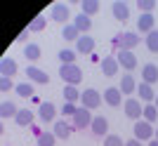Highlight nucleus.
<instances>
[{"mask_svg":"<svg viewBox=\"0 0 158 146\" xmlns=\"http://www.w3.org/2000/svg\"><path fill=\"white\" fill-rule=\"evenodd\" d=\"M59 78L64 80L66 85L78 87L80 83H83V71H80L76 64H61V68H59Z\"/></svg>","mask_w":158,"mask_h":146,"instance_id":"1","label":"nucleus"},{"mask_svg":"<svg viewBox=\"0 0 158 146\" xmlns=\"http://www.w3.org/2000/svg\"><path fill=\"white\" fill-rule=\"evenodd\" d=\"M139 43H142V38H139L137 33H120V35H116V38H113V50H116V52H120V50L132 52Z\"/></svg>","mask_w":158,"mask_h":146,"instance_id":"2","label":"nucleus"},{"mask_svg":"<svg viewBox=\"0 0 158 146\" xmlns=\"http://www.w3.org/2000/svg\"><path fill=\"white\" fill-rule=\"evenodd\" d=\"M132 130H135V139H139V141H151L153 134H156V127H153L151 123H146L144 118L137 120V123L132 125Z\"/></svg>","mask_w":158,"mask_h":146,"instance_id":"3","label":"nucleus"},{"mask_svg":"<svg viewBox=\"0 0 158 146\" xmlns=\"http://www.w3.org/2000/svg\"><path fill=\"white\" fill-rule=\"evenodd\" d=\"M92 111L90 108H85V106H78V113L71 118V125H73V130H85V127H90L92 125Z\"/></svg>","mask_w":158,"mask_h":146,"instance_id":"4","label":"nucleus"},{"mask_svg":"<svg viewBox=\"0 0 158 146\" xmlns=\"http://www.w3.org/2000/svg\"><path fill=\"white\" fill-rule=\"evenodd\" d=\"M123 108H125V116L130 120H142V116H144V106H142V101L135 99V97H130V99H125V104H123Z\"/></svg>","mask_w":158,"mask_h":146,"instance_id":"5","label":"nucleus"},{"mask_svg":"<svg viewBox=\"0 0 158 146\" xmlns=\"http://www.w3.org/2000/svg\"><path fill=\"white\" fill-rule=\"evenodd\" d=\"M80 101H83V106L85 108H99L102 106V101H104V97L97 92V90H83V97H80Z\"/></svg>","mask_w":158,"mask_h":146,"instance_id":"6","label":"nucleus"},{"mask_svg":"<svg viewBox=\"0 0 158 146\" xmlns=\"http://www.w3.org/2000/svg\"><path fill=\"white\" fill-rule=\"evenodd\" d=\"M116 59H118V66H123L125 71H135L137 68V57H135V52H125V50H120V52H116Z\"/></svg>","mask_w":158,"mask_h":146,"instance_id":"7","label":"nucleus"},{"mask_svg":"<svg viewBox=\"0 0 158 146\" xmlns=\"http://www.w3.org/2000/svg\"><path fill=\"white\" fill-rule=\"evenodd\" d=\"M52 19L54 21H59V24H66L69 21V17H71V10H69V5L66 2H54L52 5Z\"/></svg>","mask_w":158,"mask_h":146,"instance_id":"8","label":"nucleus"},{"mask_svg":"<svg viewBox=\"0 0 158 146\" xmlns=\"http://www.w3.org/2000/svg\"><path fill=\"white\" fill-rule=\"evenodd\" d=\"M104 101L109 106L118 108L120 104H123V92H120V87H106L104 90Z\"/></svg>","mask_w":158,"mask_h":146,"instance_id":"9","label":"nucleus"},{"mask_svg":"<svg viewBox=\"0 0 158 146\" xmlns=\"http://www.w3.org/2000/svg\"><path fill=\"white\" fill-rule=\"evenodd\" d=\"M38 118L43 120V123H52L54 118H57V106H54L52 101H43L38 108Z\"/></svg>","mask_w":158,"mask_h":146,"instance_id":"10","label":"nucleus"},{"mask_svg":"<svg viewBox=\"0 0 158 146\" xmlns=\"http://www.w3.org/2000/svg\"><path fill=\"white\" fill-rule=\"evenodd\" d=\"M26 75H28V83H35V85H47L50 83V75L45 71H40L38 66H28Z\"/></svg>","mask_w":158,"mask_h":146,"instance_id":"11","label":"nucleus"},{"mask_svg":"<svg viewBox=\"0 0 158 146\" xmlns=\"http://www.w3.org/2000/svg\"><path fill=\"white\" fill-rule=\"evenodd\" d=\"M17 71H19V66H17V61L12 57H2L0 59V75L2 78H12Z\"/></svg>","mask_w":158,"mask_h":146,"instance_id":"12","label":"nucleus"},{"mask_svg":"<svg viewBox=\"0 0 158 146\" xmlns=\"http://www.w3.org/2000/svg\"><path fill=\"white\" fill-rule=\"evenodd\" d=\"M142 83H146L151 87L158 83V66L156 64H144V68H142Z\"/></svg>","mask_w":158,"mask_h":146,"instance_id":"13","label":"nucleus"},{"mask_svg":"<svg viewBox=\"0 0 158 146\" xmlns=\"http://www.w3.org/2000/svg\"><path fill=\"white\" fill-rule=\"evenodd\" d=\"M54 137H57V139H69V137H71L73 134V125L71 123H66V120H57V123H54Z\"/></svg>","mask_w":158,"mask_h":146,"instance_id":"14","label":"nucleus"},{"mask_svg":"<svg viewBox=\"0 0 158 146\" xmlns=\"http://www.w3.org/2000/svg\"><path fill=\"white\" fill-rule=\"evenodd\" d=\"M137 94H139V101H144V104H153L156 97H158V94L153 92V87L146 85V83H139L137 85Z\"/></svg>","mask_w":158,"mask_h":146,"instance_id":"15","label":"nucleus"},{"mask_svg":"<svg viewBox=\"0 0 158 146\" xmlns=\"http://www.w3.org/2000/svg\"><path fill=\"white\" fill-rule=\"evenodd\" d=\"M94 38H90V35H80V40L76 43V52L78 54H92L94 52Z\"/></svg>","mask_w":158,"mask_h":146,"instance_id":"16","label":"nucleus"},{"mask_svg":"<svg viewBox=\"0 0 158 146\" xmlns=\"http://www.w3.org/2000/svg\"><path fill=\"white\" fill-rule=\"evenodd\" d=\"M90 130H92V134H97V137H104V134L109 132V120H106L104 116H94Z\"/></svg>","mask_w":158,"mask_h":146,"instance_id":"17","label":"nucleus"},{"mask_svg":"<svg viewBox=\"0 0 158 146\" xmlns=\"http://www.w3.org/2000/svg\"><path fill=\"white\" fill-rule=\"evenodd\" d=\"M137 28L142 31V33H151L153 28H156V17H153V14H139Z\"/></svg>","mask_w":158,"mask_h":146,"instance_id":"18","label":"nucleus"},{"mask_svg":"<svg viewBox=\"0 0 158 146\" xmlns=\"http://www.w3.org/2000/svg\"><path fill=\"white\" fill-rule=\"evenodd\" d=\"M116 71H118V59H116V54L104 57V59H102V73L111 78V75H116Z\"/></svg>","mask_w":158,"mask_h":146,"instance_id":"19","label":"nucleus"},{"mask_svg":"<svg viewBox=\"0 0 158 146\" xmlns=\"http://www.w3.org/2000/svg\"><path fill=\"white\" fill-rule=\"evenodd\" d=\"M111 14H113V17H116L118 21H127V19H130V7H127L125 2L116 0V2L111 5Z\"/></svg>","mask_w":158,"mask_h":146,"instance_id":"20","label":"nucleus"},{"mask_svg":"<svg viewBox=\"0 0 158 146\" xmlns=\"http://www.w3.org/2000/svg\"><path fill=\"white\" fill-rule=\"evenodd\" d=\"M14 123H17L19 127H31L33 125V111H31V108H19Z\"/></svg>","mask_w":158,"mask_h":146,"instance_id":"21","label":"nucleus"},{"mask_svg":"<svg viewBox=\"0 0 158 146\" xmlns=\"http://www.w3.org/2000/svg\"><path fill=\"white\" fill-rule=\"evenodd\" d=\"M73 26L78 28L80 33H87V31L92 28V17H87V14H76V19H73Z\"/></svg>","mask_w":158,"mask_h":146,"instance_id":"22","label":"nucleus"},{"mask_svg":"<svg viewBox=\"0 0 158 146\" xmlns=\"http://www.w3.org/2000/svg\"><path fill=\"white\" fill-rule=\"evenodd\" d=\"M17 113H19V108L14 106L12 101H2V104H0V118L2 120H7V118H17Z\"/></svg>","mask_w":158,"mask_h":146,"instance_id":"23","label":"nucleus"},{"mask_svg":"<svg viewBox=\"0 0 158 146\" xmlns=\"http://www.w3.org/2000/svg\"><path fill=\"white\" fill-rule=\"evenodd\" d=\"M120 92H123V94L137 92V80L132 78L130 73H127V75H123V80H120Z\"/></svg>","mask_w":158,"mask_h":146,"instance_id":"24","label":"nucleus"},{"mask_svg":"<svg viewBox=\"0 0 158 146\" xmlns=\"http://www.w3.org/2000/svg\"><path fill=\"white\" fill-rule=\"evenodd\" d=\"M26 28L31 31V33H40V31H45V28H47V19L43 17V14H38L35 19L28 21V26H26Z\"/></svg>","mask_w":158,"mask_h":146,"instance_id":"25","label":"nucleus"},{"mask_svg":"<svg viewBox=\"0 0 158 146\" xmlns=\"http://www.w3.org/2000/svg\"><path fill=\"white\" fill-rule=\"evenodd\" d=\"M61 35H64L66 43H78V40H80V31L73 26V24H66L64 31H61Z\"/></svg>","mask_w":158,"mask_h":146,"instance_id":"26","label":"nucleus"},{"mask_svg":"<svg viewBox=\"0 0 158 146\" xmlns=\"http://www.w3.org/2000/svg\"><path fill=\"white\" fill-rule=\"evenodd\" d=\"M80 97H83V92H80L78 87H73V85H66V87H64V101H69V104H76Z\"/></svg>","mask_w":158,"mask_h":146,"instance_id":"27","label":"nucleus"},{"mask_svg":"<svg viewBox=\"0 0 158 146\" xmlns=\"http://www.w3.org/2000/svg\"><path fill=\"white\" fill-rule=\"evenodd\" d=\"M24 57H26L28 61H38V59H40V45L28 43V45L24 47Z\"/></svg>","mask_w":158,"mask_h":146,"instance_id":"28","label":"nucleus"},{"mask_svg":"<svg viewBox=\"0 0 158 146\" xmlns=\"http://www.w3.org/2000/svg\"><path fill=\"white\" fill-rule=\"evenodd\" d=\"M80 7H83V14H87V17H92V14H97L99 12V2L97 0H83V2H80Z\"/></svg>","mask_w":158,"mask_h":146,"instance_id":"29","label":"nucleus"},{"mask_svg":"<svg viewBox=\"0 0 158 146\" xmlns=\"http://www.w3.org/2000/svg\"><path fill=\"white\" fill-rule=\"evenodd\" d=\"M146 47H149V52H153V54H158V31L153 28L151 33H146Z\"/></svg>","mask_w":158,"mask_h":146,"instance_id":"30","label":"nucleus"},{"mask_svg":"<svg viewBox=\"0 0 158 146\" xmlns=\"http://www.w3.org/2000/svg\"><path fill=\"white\" fill-rule=\"evenodd\" d=\"M142 118H144L146 123H151V125H153V123L158 120V108L153 106V104H144V116H142Z\"/></svg>","mask_w":158,"mask_h":146,"instance_id":"31","label":"nucleus"},{"mask_svg":"<svg viewBox=\"0 0 158 146\" xmlns=\"http://www.w3.org/2000/svg\"><path fill=\"white\" fill-rule=\"evenodd\" d=\"M35 141H38V146H54L57 137H54V132H43L40 137H35Z\"/></svg>","mask_w":158,"mask_h":146,"instance_id":"32","label":"nucleus"},{"mask_svg":"<svg viewBox=\"0 0 158 146\" xmlns=\"http://www.w3.org/2000/svg\"><path fill=\"white\" fill-rule=\"evenodd\" d=\"M156 5H158L156 0H139V2H137V7H139V12H142V14H151L153 10H156Z\"/></svg>","mask_w":158,"mask_h":146,"instance_id":"33","label":"nucleus"},{"mask_svg":"<svg viewBox=\"0 0 158 146\" xmlns=\"http://www.w3.org/2000/svg\"><path fill=\"white\" fill-rule=\"evenodd\" d=\"M14 92L19 94V97H33V85H31V83H19Z\"/></svg>","mask_w":158,"mask_h":146,"instance_id":"34","label":"nucleus"},{"mask_svg":"<svg viewBox=\"0 0 158 146\" xmlns=\"http://www.w3.org/2000/svg\"><path fill=\"white\" fill-rule=\"evenodd\" d=\"M76 54H78V52H73V50H61V52H59L61 64H76Z\"/></svg>","mask_w":158,"mask_h":146,"instance_id":"35","label":"nucleus"},{"mask_svg":"<svg viewBox=\"0 0 158 146\" xmlns=\"http://www.w3.org/2000/svg\"><path fill=\"white\" fill-rule=\"evenodd\" d=\"M104 146H125V141L120 139L118 134H106L104 137Z\"/></svg>","mask_w":158,"mask_h":146,"instance_id":"36","label":"nucleus"},{"mask_svg":"<svg viewBox=\"0 0 158 146\" xmlns=\"http://www.w3.org/2000/svg\"><path fill=\"white\" fill-rule=\"evenodd\" d=\"M61 113H64V118H73V116L78 113V106H76V104H69V101H64V108H61Z\"/></svg>","mask_w":158,"mask_h":146,"instance_id":"37","label":"nucleus"},{"mask_svg":"<svg viewBox=\"0 0 158 146\" xmlns=\"http://www.w3.org/2000/svg\"><path fill=\"white\" fill-rule=\"evenodd\" d=\"M10 90H17L12 78H0V92H10Z\"/></svg>","mask_w":158,"mask_h":146,"instance_id":"38","label":"nucleus"},{"mask_svg":"<svg viewBox=\"0 0 158 146\" xmlns=\"http://www.w3.org/2000/svg\"><path fill=\"white\" fill-rule=\"evenodd\" d=\"M28 33H31V31H28V28H26V31H24V33H19V35H17V43H26Z\"/></svg>","mask_w":158,"mask_h":146,"instance_id":"39","label":"nucleus"},{"mask_svg":"<svg viewBox=\"0 0 158 146\" xmlns=\"http://www.w3.org/2000/svg\"><path fill=\"white\" fill-rule=\"evenodd\" d=\"M125 146H142V141L132 137V139H127V141H125Z\"/></svg>","mask_w":158,"mask_h":146,"instance_id":"40","label":"nucleus"},{"mask_svg":"<svg viewBox=\"0 0 158 146\" xmlns=\"http://www.w3.org/2000/svg\"><path fill=\"white\" fill-rule=\"evenodd\" d=\"M146 146H158V139H151V141H149Z\"/></svg>","mask_w":158,"mask_h":146,"instance_id":"41","label":"nucleus"},{"mask_svg":"<svg viewBox=\"0 0 158 146\" xmlns=\"http://www.w3.org/2000/svg\"><path fill=\"white\" fill-rule=\"evenodd\" d=\"M153 139H158V127H156V134H153Z\"/></svg>","mask_w":158,"mask_h":146,"instance_id":"42","label":"nucleus"},{"mask_svg":"<svg viewBox=\"0 0 158 146\" xmlns=\"http://www.w3.org/2000/svg\"><path fill=\"white\" fill-rule=\"evenodd\" d=\"M153 106H156V108H158V97H156V101H153Z\"/></svg>","mask_w":158,"mask_h":146,"instance_id":"43","label":"nucleus"}]
</instances>
